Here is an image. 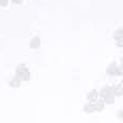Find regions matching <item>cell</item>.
<instances>
[{"instance_id": "6da1fadb", "label": "cell", "mask_w": 123, "mask_h": 123, "mask_svg": "<svg viewBox=\"0 0 123 123\" xmlns=\"http://www.w3.org/2000/svg\"><path fill=\"white\" fill-rule=\"evenodd\" d=\"M16 76L19 80L27 81L30 79V72L28 70V68L25 67V65H19L16 69Z\"/></svg>"}, {"instance_id": "7a4b0ae2", "label": "cell", "mask_w": 123, "mask_h": 123, "mask_svg": "<svg viewBox=\"0 0 123 123\" xmlns=\"http://www.w3.org/2000/svg\"><path fill=\"white\" fill-rule=\"evenodd\" d=\"M114 38L116 39L118 47H123V29H120L115 32Z\"/></svg>"}, {"instance_id": "3957f363", "label": "cell", "mask_w": 123, "mask_h": 123, "mask_svg": "<svg viewBox=\"0 0 123 123\" xmlns=\"http://www.w3.org/2000/svg\"><path fill=\"white\" fill-rule=\"evenodd\" d=\"M40 46V38L38 36H34L30 39V48L31 49H37Z\"/></svg>"}, {"instance_id": "277c9868", "label": "cell", "mask_w": 123, "mask_h": 123, "mask_svg": "<svg viewBox=\"0 0 123 123\" xmlns=\"http://www.w3.org/2000/svg\"><path fill=\"white\" fill-rule=\"evenodd\" d=\"M117 70H118V68H117V66L115 65V64H111V65L108 66V68H107V72H108L109 74L117 73Z\"/></svg>"}, {"instance_id": "5b68a950", "label": "cell", "mask_w": 123, "mask_h": 123, "mask_svg": "<svg viewBox=\"0 0 123 123\" xmlns=\"http://www.w3.org/2000/svg\"><path fill=\"white\" fill-rule=\"evenodd\" d=\"M10 84H11L12 87H19V85H20V80L16 76V78H14L11 82H10Z\"/></svg>"}, {"instance_id": "8992f818", "label": "cell", "mask_w": 123, "mask_h": 123, "mask_svg": "<svg viewBox=\"0 0 123 123\" xmlns=\"http://www.w3.org/2000/svg\"><path fill=\"white\" fill-rule=\"evenodd\" d=\"M96 98H97V92H96V90H93V91L91 92V93L88 94V99H91L90 101H94V100H96Z\"/></svg>"}, {"instance_id": "52a82bcc", "label": "cell", "mask_w": 123, "mask_h": 123, "mask_svg": "<svg viewBox=\"0 0 123 123\" xmlns=\"http://www.w3.org/2000/svg\"><path fill=\"white\" fill-rule=\"evenodd\" d=\"M9 3V0H0V6H6Z\"/></svg>"}, {"instance_id": "ba28073f", "label": "cell", "mask_w": 123, "mask_h": 123, "mask_svg": "<svg viewBox=\"0 0 123 123\" xmlns=\"http://www.w3.org/2000/svg\"><path fill=\"white\" fill-rule=\"evenodd\" d=\"M22 1L24 0H12V2L15 4H20V3H22Z\"/></svg>"}, {"instance_id": "9c48e42d", "label": "cell", "mask_w": 123, "mask_h": 123, "mask_svg": "<svg viewBox=\"0 0 123 123\" xmlns=\"http://www.w3.org/2000/svg\"><path fill=\"white\" fill-rule=\"evenodd\" d=\"M122 64H123V58H122Z\"/></svg>"}]
</instances>
